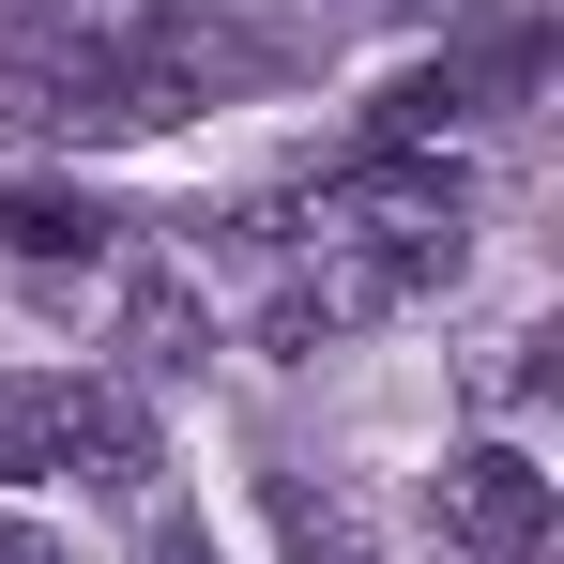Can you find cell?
<instances>
[{"label": "cell", "mask_w": 564, "mask_h": 564, "mask_svg": "<svg viewBox=\"0 0 564 564\" xmlns=\"http://www.w3.org/2000/svg\"><path fill=\"white\" fill-rule=\"evenodd\" d=\"M458 275V229H412V245H290L275 305H260V351H336V336H367L397 305H427V290Z\"/></svg>", "instance_id": "1"}, {"label": "cell", "mask_w": 564, "mask_h": 564, "mask_svg": "<svg viewBox=\"0 0 564 564\" xmlns=\"http://www.w3.org/2000/svg\"><path fill=\"white\" fill-rule=\"evenodd\" d=\"M458 214H473V184L443 169V153H397V138H381L367 169H336V184L275 198L290 245H412V229H458Z\"/></svg>", "instance_id": "2"}, {"label": "cell", "mask_w": 564, "mask_h": 564, "mask_svg": "<svg viewBox=\"0 0 564 564\" xmlns=\"http://www.w3.org/2000/svg\"><path fill=\"white\" fill-rule=\"evenodd\" d=\"M443 534L488 564H534L550 550V473L519 458V443H473V458H443Z\"/></svg>", "instance_id": "3"}, {"label": "cell", "mask_w": 564, "mask_h": 564, "mask_svg": "<svg viewBox=\"0 0 564 564\" xmlns=\"http://www.w3.org/2000/svg\"><path fill=\"white\" fill-rule=\"evenodd\" d=\"M15 427H31L46 458H93V488L153 503V427H138V397H107V381H46V397H15Z\"/></svg>", "instance_id": "4"}, {"label": "cell", "mask_w": 564, "mask_h": 564, "mask_svg": "<svg viewBox=\"0 0 564 564\" xmlns=\"http://www.w3.org/2000/svg\"><path fill=\"white\" fill-rule=\"evenodd\" d=\"M0 245H15V260H93L107 214L93 198H0Z\"/></svg>", "instance_id": "5"}, {"label": "cell", "mask_w": 564, "mask_h": 564, "mask_svg": "<svg viewBox=\"0 0 564 564\" xmlns=\"http://www.w3.org/2000/svg\"><path fill=\"white\" fill-rule=\"evenodd\" d=\"M290 550H305V564H367V519L321 503V488H290Z\"/></svg>", "instance_id": "6"}, {"label": "cell", "mask_w": 564, "mask_h": 564, "mask_svg": "<svg viewBox=\"0 0 564 564\" xmlns=\"http://www.w3.org/2000/svg\"><path fill=\"white\" fill-rule=\"evenodd\" d=\"M0 564H77V550H62L46 519H0Z\"/></svg>", "instance_id": "7"}, {"label": "cell", "mask_w": 564, "mask_h": 564, "mask_svg": "<svg viewBox=\"0 0 564 564\" xmlns=\"http://www.w3.org/2000/svg\"><path fill=\"white\" fill-rule=\"evenodd\" d=\"M0 473H31V427H15V397H0Z\"/></svg>", "instance_id": "8"}]
</instances>
